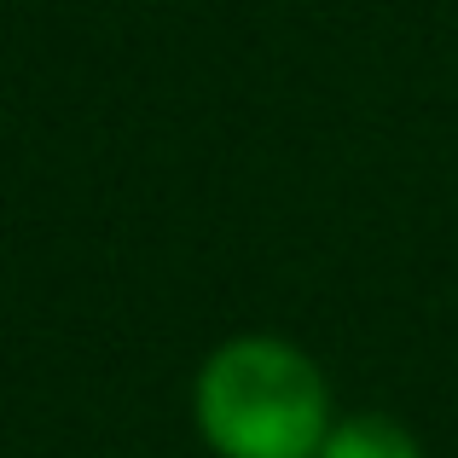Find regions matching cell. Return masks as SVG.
Wrapping results in <instances>:
<instances>
[{"label":"cell","instance_id":"obj_1","mask_svg":"<svg viewBox=\"0 0 458 458\" xmlns=\"http://www.w3.org/2000/svg\"><path fill=\"white\" fill-rule=\"evenodd\" d=\"M191 418L215 458H319L336 424L313 354L267 331L209 348L191 377Z\"/></svg>","mask_w":458,"mask_h":458},{"label":"cell","instance_id":"obj_2","mask_svg":"<svg viewBox=\"0 0 458 458\" xmlns=\"http://www.w3.org/2000/svg\"><path fill=\"white\" fill-rule=\"evenodd\" d=\"M319 458H424L418 436L389 412H348L331 424Z\"/></svg>","mask_w":458,"mask_h":458}]
</instances>
